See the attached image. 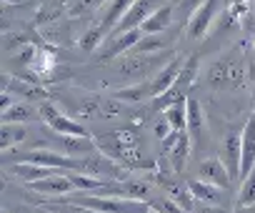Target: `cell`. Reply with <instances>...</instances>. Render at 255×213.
<instances>
[{"label": "cell", "instance_id": "1", "mask_svg": "<svg viewBox=\"0 0 255 213\" xmlns=\"http://www.w3.org/2000/svg\"><path fill=\"white\" fill-rule=\"evenodd\" d=\"M218 10H220V0H205V3H203V5L190 15V20H188V28H185L188 38H190V40H203L205 33L210 30V25H213Z\"/></svg>", "mask_w": 255, "mask_h": 213}, {"label": "cell", "instance_id": "2", "mask_svg": "<svg viewBox=\"0 0 255 213\" xmlns=\"http://www.w3.org/2000/svg\"><path fill=\"white\" fill-rule=\"evenodd\" d=\"M35 193H40V196H58V198H65V196H73V193H78V188H75V183H73V178H70V171H65V173H53V176H48V178H40V181H33V183H28Z\"/></svg>", "mask_w": 255, "mask_h": 213}, {"label": "cell", "instance_id": "3", "mask_svg": "<svg viewBox=\"0 0 255 213\" xmlns=\"http://www.w3.org/2000/svg\"><path fill=\"white\" fill-rule=\"evenodd\" d=\"M40 113H43V121H45L58 136H88L85 128H83L78 121H73V118H68L65 113H60L53 103H40Z\"/></svg>", "mask_w": 255, "mask_h": 213}, {"label": "cell", "instance_id": "4", "mask_svg": "<svg viewBox=\"0 0 255 213\" xmlns=\"http://www.w3.org/2000/svg\"><path fill=\"white\" fill-rule=\"evenodd\" d=\"M183 55H173L170 58V63L168 65H163L158 73H155V78L150 80V95L153 98H158V95H163L165 90H170L173 88V83L178 80V75H180V68H183Z\"/></svg>", "mask_w": 255, "mask_h": 213}, {"label": "cell", "instance_id": "5", "mask_svg": "<svg viewBox=\"0 0 255 213\" xmlns=\"http://www.w3.org/2000/svg\"><path fill=\"white\" fill-rule=\"evenodd\" d=\"M220 161L225 163L230 178H240V161H243V138L240 133H228L223 141V151H220Z\"/></svg>", "mask_w": 255, "mask_h": 213}, {"label": "cell", "instance_id": "6", "mask_svg": "<svg viewBox=\"0 0 255 213\" xmlns=\"http://www.w3.org/2000/svg\"><path fill=\"white\" fill-rule=\"evenodd\" d=\"M150 13H153V0H135V5L125 13V18H123V20L115 25V30L108 33V35H120V33H128V30L140 28V25L148 20Z\"/></svg>", "mask_w": 255, "mask_h": 213}, {"label": "cell", "instance_id": "7", "mask_svg": "<svg viewBox=\"0 0 255 213\" xmlns=\"http://www.w3.org/2000/svg\"><path fill=\"white\" fill-rule=\"evenodd\" d=\"M240 138H243V161H240V181H243L255 168V113L245 121Z\"/></svg>", "mask_w": 255, "mask_h": 213}, {"label": "cell", "instance_id": "8", "mask_svg": "<svg viewBox=\"0 0 255 213\" xmlns=\"http://www.w3.org/2000/svg\"><path fill=\"white\" fill-rule=\"evenodd\" d=\"M200 178L218 186V188H223V191H228L233 186V178H230V173H228V168L220 158H205L200 163Z\"/></svg>", "mask_w": 255, "mask_h": 213}, {"label": "cell", "instance_id": "9", "mask_svg": "<svg viewBox=\"0 0 255 213\" xmlns=\"http://www.w3.org/2000/svg\"><path fill=\"white\" fill-rule=\"evenodd\" d=\"M143 38V30L135 28V30H128V33H120V35H108V48L103 50V58H115L125 50H133L138 45V40Z\"/></svg>", "mask_w": 255, "mask_h": 213}, {"label": "cell", "instance_id": "10", "mask_svg": "<svg viewBox=\"0 0 255 213\" xmlns=\"http://www.w3.org/2000/svg\"><path fill=\"white\" fill-rule=\"evenodd\" d=\"M133 5H135V0H110V5L105 8V15H103V23H100L105 35L115 30V25L125 18V13L130 10Z\"/></svg>", "mask_w": 255, "mask_h": 213}, {"label": "cell", "instance_id": "11", "mask_svg": "<svg viewBox=\"0 0 255 213\" xmlns=\"http://www.w3.org/2000/svg\"><path fill=\"white\" fill-rule=\"evenodd\" d=\"M60 168H45V166H38V163H28V161H20L13 166V173L23 181V183H33V181H40V178H48L53 173H58Z\"/></svg>", "mask_w": 255, "mask_h": 213}, {"label": "cell", "instance_id": "12", "mask_svg": "<svg viewBox=\"0 0 255 213\" xmlns=\"http://www.w3.org/2000/svg\"><path fill=\"white\" fill-rule=\"evenodd\" d=\"M170 18H173V8L170 5H163V8H158V10H153L148 15V20L140 25V30L145 35H158V33H163L170 25Z\"/></svg>", "mask_w": 255, "mask_h": 213}, {"label": "cell", "instance_id": "13", "mask_svg": "<svg viewBox=\"0 0 255 213\" xmlns=\"http://www.w3.org/2000/svg\"><path fill=\"white\" fill-rule=\"evenodd\" d=\"M190 143H193L190 133L183 131L180 138H178V143H175L173 151L168 153V156H170V166H173L175 173H183V171H185V166H188V156H190Z\"/></svg>", "mask_w": 255, "mask_h": 213}, {"label": "cell", "instance_id": "14", "mask_svg": "<svg viewBox=\"0 0 255 213\" xmlns=\"http://www.w3.org/2000/svg\"><path fill=\"white\" fill-rule=\"evenodd\" d=\"M163 116L170 121L173 131H188V98L168 105V108L163 111Z\"/></svg>", "mask_w": 255, "mask_h": 213}, {"label": "cell", "instance_id": "15", "mask_svg": "<svg viewBox=\"0 0 255 213\" xmlns=\"http://www.w3.org/2000/svg\"><path fill=\"white\" fill-rule=\"evenodd\" d=\"M188 188L193 191V196L198 198V201H203V203H220V191L223 188H218V186H213V183H208V181H190L188 183Z\"/></svg>", "mask_w": 255, "mask_h": 213}, {"label": "cell", "instance_id": "16", "mask_svg": "<svg viewBox=\"0 0 255 213\" xmlns=\"http://www.w3.org/2000/svg\"><path fill=\"white\" fill-rule=\"evenodd\" d=\"M25 141V128L20 123H3L0 126V148L8 151Z\"/></svg>", "mask_w": 255, "mask_h": 213}, {"label": "cell", "instance_id": "17", "mask_svg": "<svg viewBox=\"0 0 255 213\" xmlns=\"http://www.w3.org/2000/svg\"><path fill=\"white\" fill-rule=\"evenodd\" d=\"M30 116H33V111L25 103H13L10 108H5L0 113V121L3 123H25V121H30Z\"/></svg>", "mask_w": 255, "mask_h": 213}, {"label": "cell", "instance_id": "18", "mask_svg": "<svg viewBox=\"0 0 255 213\" xmlns=\"http://www.w3.org/2000/svg\"><path fill=\"white\" fill-rule=\"evenodd\" d=\"M60 143L68 153H90L95 148L88 136H60Z\"/></svg>", "mask_w": 255, "mask_h": 213}, {"label": "cell", "instance_id": "19", "mask_svg": "<svg viewBox=\"0 0 255 213\" xmlns=\"http://www.w3.org/2000/svg\"><path fill=\"white\" fill-rule=\"evenodd\" d=\"M188 131L190 136H200L203 131V108L195 98H188Z\"/></svg>", "mask_w": 255, "mask_h": 213}, {"label": "cell", "instance_id": "20", "mask_svg": "<svg viewBox=\"0 0 255 213\" xmlns=\"http://www.w3.org/2000/svg\"><path fill=\"white\" fill-rule=\"evenodd\" d=\"M238 203H240L243 208H250V206H255V168L250 171V176H245V178H243V186H240Z\"/></svg>", "mask_w": 255, "mask_h": 213}, {"label": "cell", "instance_id": "21", "mask_svg": "<svg viewBox=\"0 0 255 213\" xmlns=\"http://www.w3.org/2000/svg\"><path fill=\"white\" fill-rule=\"evenodd\" d=\"M145 95H150V85H148V88L133 85V88H125V90H115V98H118V100H128V103H138V100H143Z\"/></svg>", "mask_w": 255, "mask_h": 213}, {"label": "cell", "instance_id": "22", "mask_svg": "<svg viewBox=\"0 0 255 213\" xmlns=\"http://www.w3.org/2000/svg\"><path fill=\"white\" fill-rule=\"evenodd\" d=\"M105 38H108V35H105V30H103L100 25H98V28H90V30L83 35V43H80V48L90 53V50H95V48H98V45H100Z\"/></svg>", "mask_w": 255, "mask_h": 213}, {"label": "cell", "instance_id": "23", "mask_svg": "<svg viewBox=\"0 0 255 213\" xmlns=\"http://www.w3.org/2000/svg\"><path fill=\"white\" fill-rule=\"evenodd\" d=\"M163 45H165L163 38H158V35H145V38L138 40V45H135L133 50H135V53H153V50H158V48H163Z\"/></svg>", "mask_w": 255, "mask_h": 213}, {"label": "cell", "instance_id": "24", "mask_svg": "<svg viewBox=\"0 0 255 213\" xmlns=\"http://www.w3.org/2000/svg\"><path fill=\"white\" fill-rule=\"evenodd\" d=\"M123 186H125V196L133 198V201H140V198L148 196V186L143 181H125Z\"/></svg>", "mask_w": 255, "mask_h": 213}, {"label": "cell", "instance_id": "25", "mask_svg": "<svg viewBox=\"0 0 255 213\" xmlns=\"http://www.w3.org/2000/svg\"><path fill=\"white\" fill-rule=\"evenodd\" d=\"M3 80H5V85H8V88H13V90H18V93H23L25 98H40V100H45V93H43L40 88H33V85H25V83H20V85H15V83H10V78H8V75H5Z\"/></svg>", "mask_w": 255, "mask_h": 213}, {"label": "cell", "instance_id": "26", "mask_svg": "<svg viewBox=\"0 0 255 213\" xmlns=\"http://www.w3.org/2000/svg\"><path fill=\"white\" fill-rule=\"evenodd\" d=\"M50 213H88L85 206L80 203H73V201H60V206H48Z\"/></svg>", "mask_w": 255, "mask_h": 213}, {"label": "cell", "instance_id": "27", "mask_svg": "<svg viewBox=\"0 0 255 213\" xmlns=\"http://www.w3.org/2000/svg\"><path fill=\"white\" fill-rule=\"evenodd\" d=\"M173 133V126H170V121L163 116V118H158V123H155V136L160 138V141H165L168 136Z\"/></svg>", "mask_w": 255, "mask_h": 213}, {"label": "cell", "instance_id": "28", "mask_svg": "<svg viewBox=\"0 0 255 213\" xmlns=\"http://www.w3.org/2000/svg\"><path fill=\"white\" fill-rule=\"evenodd\" d=\"M100 3H105V0H80V5H78L73 13H85V10H90V8L100 5Z\"/></svg>", "mask_w": 255, "mask_h": 213}, {"label": "cell", "instance_id": "29", "mask_svg": "<svg viewBox=\"0 0 255 213\" xmlns=\"http://www.w3.org/2000/svg\"><path fill=\"white\" fill-rule=\"evenodd\" d=\"M203 3H205V0H183V3H180V8H183V10H188V13L193 15V13H195V10H198Z\"/></svg>", "mask_w": 255, "mask_h": 213}, {"label": "cell", "instance_id": "30", "mask_svg": "<svg viewBox=\"0 0 255 213\" xmlns=\"http://www.w3.org/2000/svg\"><path fill=\"white\" fill-rule=\"evenodd\" d=\"M5 3H20V0H5Z\"/></svg>", "mask_w": 255, "mask_h": 213}, {"label": "cell", "instance_id": "31", "mask_svg": "<svg viewBox=\"0 0 255 213\" xmlns=\"http://www.w3.org/2000/svg\"><path fill=\"white\" fill-rule=\"evenodd\" d=\"M193 213H195V211H193ZM198 213H200V211H198Z\"/></svg>", "mask_w": 255, "mask_h": 213}, {"label": "cell", "instance_id": "32", "mask_svg": "<svg viewBox=\"0 0 255 213\" xmlns=\"http://www.w3.org/2000/svg\"><path fill=\"white\" fill-rule=\"evenodd\" d=\"M153 213H155V211H153Z\"/></svg>", "mask_w": 255, "mask_h": 213}]
</instances>
